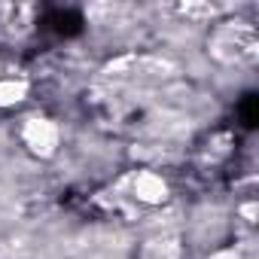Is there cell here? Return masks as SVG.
I'll list each match as a JSON object with an SVG mask.
<instances>
[{
  "mask_svg": "<svg viewBox=\"0 0 259 259\" xmlns=\"http://www.w3.org/2000/svg\"><path fill=\"white\" fill-rule=\"evenodd\" d=\"M207 52L220 61V64H250L259 52V40H256V31L250 22H241V19H229L223 25L213 28L210 40H207Z\"/></svg>",
  "mask_w": 259,
  "mask_h": 259,
  "instance_id": "1",
  "label": "cell"
},
{
  "mask_svg": "<svg viewBox=\"0 0 259 259\" xmlns=\"http://www.w3.org/2000/svg\"><path fill=\"white\" fill-rule=\"evenodd\" d=\"M107 76L113 82H162L171 76V64L159 58H122L107 67Z\"/></svg>",
  "mask_w": 259,
  "mask_h": 259,
  "instance_id": "2",
  "label": "cell"
},
{
  "mask_svg": "<svg viewBox=\"0 0 259 259\" xmlns=\"http://www.w3.org/2000/svg\"><path fill=\"white\" fill-rule=\"evenodd\" d=\"M22 138H25V144H28L31 153H37V156H52L55 147H58V128H55L52 119L34 116V119L25 122Z\"/></svg>",
  "mask_w": 259,
  "mask_h": 259,
  "instance_id": "3",
  "label": "cell"
},
{
  "mask_svg": "<svg viewBox=\"0 0 259 259\" xmlns=\"http://www.w3.org/2000/svg\"><path fill=\"white\" fill-rule=\"evenodd\" d=\"M132 195L144 204H162L168 198V183L153 171H138L132 177Z\"/></svg>",
  "mask_w": 259,
  "mask_h": 259,
  "instance_id": "4",
  "label": "cell"
},
{
  "mask_svg": "<svg viewBox=\"0 0 259 259\" xmlns=\"http://www.w3.org/2000/svg\"><path fill=\"white\" fill-rule=\"evenodd\" d=\"M177 253H180V244L174 235H156L144 247V259H177Z\"/></svg>",
  "mask_w": 259,
  "mask_h": 259,
  "instance_id": "5",
  "label": "cell"
},
{
  "mask_svg": "<svg viewBox=\"0 0 259 259\" xmlns=\"http://www.w3.org/2000/svg\"><path fill=\"white\" fill-rule=\"evenodd\" d=\"M28 95V85L22 79H0V107H13Z\"/></svg>",
  "mask_w": 259,
  "mask_h": 259,
  "instance_id": "6",
  "label": "cell"
},
{
  "mask_svg": "<svg viewBox=\"0 0 259 259\" xmlns=\"http://www.w3.org/2000/svg\"><path fill=\"white\" fill-rule=\"evenodd\" d=\"M210 259H253V256L244 253V250H220V253H213Z\"/></svg>",
  "mask_w": 259,
  "mask_h": 259,
  "instance_id": "7",
  "label": "cell"
}]
</instances>
